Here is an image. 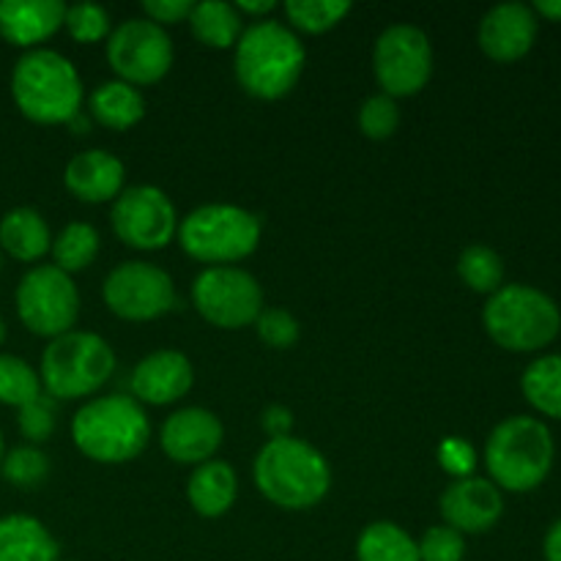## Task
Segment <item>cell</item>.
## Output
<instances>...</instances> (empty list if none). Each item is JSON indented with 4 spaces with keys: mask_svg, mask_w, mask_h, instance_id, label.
Wrapping results in <instances>:
<instances>
[{
    "mask_svg": "<svg viewBox=\"0 0 561 561\" xmlns=\"http://www.w3.org/2000/svg\"><path fill=\"white\" fill-rule=\"evenodd\" d=\"M485 466L496 488L513 493L535 491L553 466V438L537 416H510L499 422L485 444Z\"/></svg>",
    "mask_w": 561,
    "mask_h": 561,
    "instance_id": "obj_5",
    "label": "cell"
},
{
    "mask_svg": "<svg viewBox=\"0 0 561 561\" xmlns=\"http://www.w3.org/2000/svg\"><path fill=\"white\" fill-rule=\"evenodd\" d=\"M126 170L118 157L107 151H82L66 164V190L82 203H104L115 201L124 192Z\"/></svg>",
    "mask_w": 561,
    "mask_h": 561,
    "instance_id": "obj_20",
    "label": "cell"
},
{
    "mask_svg": "<svg viewBox=\"0 0 561 561\" xmlns=\"http://www.w3.org/2000/svg\"><path fill=\"white\" fill-rule=\"evenodd\" d=\"M480 47L488 58L510 60L524 58L537 38V16L526 3H499L482 16L480 22Z\"/></svg>",
    "mask_w": 561,
    "mask_h": 561,
    "instance_id": "obj_17",
    "label": "cell"
},
{
    "mask_svg": "<svg viewBox=\"0 0 561 561\" xmlns=\"http://www.w3.org/2000/svg\"><path fill=\"white\" fill-rule=\"evenodd\" d=\"M195 310L219 329H244L263 312V290L250 272L208 266L192 285Z\"/></svg>",
    "mask_w": 561,
    "mask_h": 561,
    "instance_id": "obj_10",
    "label": "cell"
},
{
    "mask_svg": "<svg viewBox=\"0 0 561 561\" xmlns=\"http://www.w3.org/2000/svg\"><path fill=\"white\" fill-rule=\"evenodd\" d=\"M16 316L38 337L71 332L80 316V294L69 274L55 266H36L16 285Z\"/></svg>",
    "mask_w": 561,
    "mask_h": 561,
    "instance_id": "obj_9",
    "label": "cell"
},
{
    "mask_svg": "<svg viewBox=\"0 0 561 561\" xmlns=\"http://www.w3.org/2000/svg\"><path fill=\"white\" fill-rule=\"evenodd\" d=\"M255 485L283 510H310L332 488L327 458L301 438H268L255 458Z\"/></svg>",
    "mask_w": 561,
    "mask_h": 561,
    "instance_id": "obj_2",
    "label": "cell"
},
{
    "mask_svg": "<svg viewBox=\"0 0 561 561\" xmlns=\"http://www.w3.org/2000/svg\"><path fill=\"white\" fill-rule=\"evenodd\" d=\"M520 389L540 414L561 420V354L531 362L520 378Z\"/></svg>",
    "mask_w": 561,
    "mask_h": 561,
    "instance_id": "obj_27",
    "label": "cell"
},
{
    "mask_svg": "<svg viewBox=\"0 0 561 561\" xmlns=\"http://www.w3.org/2000/svg\"><path fill=\"white\" fill-rule=\"evenodd\" d=\"M104 305L124 321H153L173 310L175 285L168 272L142 261H126L104 279Z\"/></svg>",
    "mask_w": 561,
    "mask_h": 561,
    "instance_id": "obj_14",
    "label": "cell"
},
{
    "mask_svg": "<svg viewBox=\"0 0 561 561\" xmlns=\"http://www.w3.org/2000/svg\"><path fill=\"white\" fill-rule=\"evenodd\" d=\"M11 96L33 124H69L80 115L82 80L75 64L55 49H27L11 71Z\"/></svg>",
    "mask_w": 561,
    "mask_h": 561,
    "instance_id": "obj_3",
    "label": "cell"
},
{
    "mask_svg": "<svg viewBox=\"0 0 561 561\" xmlns=\"http://www.w3.org/2000/svg\"><path fill=\"white\" fill-rule=\"evenodd\" d=\"M488 334L507 351H540L561 329L559 305L531 285H502L482 310Z\"/></svg>",
    "mask_w": 561,
    "mask_h": 561,
    "instance_id": "obj_6",
    "label": "cell"
},
{
    "mask_svg": "<svg viewBox=\"0 0 561 561\" xmlns=\"http://www.w3.org/2000/svg\"><path fill=\"white\" fill-rule=\"evenodd\" d=\"M0 561H58V542L31 515L0 518Z\"/></svg>",
    "mask_w": 561,
    "mask_h": 561,
    "instance_id": "obj_22",
    "label": "cell"
},
{
    "mask_svg": "<svg viewBox=\"0 0 561 561\" xmlns=\"http://www.w3.org/2000/svg\"><path fill=\"white\" fill-rule=\"evenodd\" d=\"M416 546L422 561H463L466 557L463 535L449 526H433Z\"/></svg>",
    "mask_w": 561,
    "mask_h": 561,
    "instance_id": "obj_36",
    "label": "cell"
},
{
    "mask_svg": "<svg viewBox=\"0 0 561 561\" xmlns=\"http://www.w3.org/2000/svg\"><path fill=\"white\" fill-rule=\"evenodd\" d=\"M236 493H239V480L225 460H206L192 471L186 482V499L203 518H219L228 513L236 502Z\"/></svg>",
    "mask_w": 561,
    "mask_h": 561,
    "instance_id": "obj_21",
    "label": "cell"
},
{
    "mask_svg": "<svg viewBox=\"0 0 561 561\" xmlns=\"http://www.w3.org/2000/svg\"><path fill=\"white\" fill-rule=\"evenodd\" d=\"M53 266L64 274L82 272L91 266L99 255V233L88 222H69L53 239Z\"/></svg>",
    "mask_w": 561,
    "mask_h": 561,
    "instance_id": "obj_28",
    "label": "cell"
},
{
    "mask_svg": "<svg viewBox=\"0 0 561 561\" xmlns=\"http://www.w3.org/2000/svg\"><path fill=\"white\" fill-rule=\"evenodd\" d=\"M274 9H277L274 0H257V3H252V0H239V3H236V11H239V14H252V16L272 14Z\"/></svg>",
    "mask_w": 561,
    "mask_h": 561,
    "instance_id": "obj_42",
    "label": "cell"
},
{
    "mask_svg": "<svg viewBox=\"0 0 561 561\" xmlns=\"http://www.w3.org/2000/svg\"><path fill=\"white\" fill-rule=\"evenodd\" d=\"M179 241L181 250L201 263H236L257 250L261 222L239 206H201L181 219Z\"/></svg>",
    "mask_w": 561,
    "mask_h": 561,
    "instance_id": "obj_8",
    "label": "cell"
},
{
    "mask_svg": "<svg viewBox=\"0 0 561 561\" xmlns=\"http://www.w3.org/2000/svg\"><path fill=\"white\" fill-rule=\"evenodd\" d=\"M438 460L455 480H463V477H471V469H474V449L463 438H447L438 447Z\"/></svg>",
    "mask_w": 561,
    "mask_h": 561,
    "instance_id": "obj_38",
    "label": "cell"
},
{
    "mask_svg": "<svg viewBox=\"0 0 561 561\" xmlns=\"http://www.w3.org/2000/svg\"><path fill=\"white\" fill-rule=\"evenodd\" d=\"M373 69L387 96L420 93L433 75V49L425 31L414 25L387 27L376 42Z\"/></svg>",
    "mask_w": 561,
    "mask_h": 561,
    "instance_id": "obj_12",
    "label": "cell"
},
{
    "mask_svg": "<svg viewBox=\"0 0 561 561\" xmlns=\"http://www.w3.org/2000/svg\"><path fill=\"white\" fill-rule=\"evenodd\" d=\"M192 9H195V3H190V0H146V3H142L146 20L157 22L159 27L190 20Z\"/></svg>",
    "mask_w": 561,
    "mask_h": 561,
    "instance_id": "obj_39",
    "label": "cell"
},
{
    "mask_svg": "<svg viewBox=\"0 0 561 561\" xmlns=\"http://www.w3.org/2000/svg\"><path fill=\"white\" fill-rule=\"evenodd\" d=\"M348 11L351 3H343V0H290V3H285L290 25L312 33V36L332 31L337 22L348 16Z\"/></svg>",
    "mask_w": 561,
    "mask_h": 561,
    "instance_id": "obj_31",
    "label": "cell"
},
{
    "mask_svg": "<svg viewBox=\"0 0 561 561\" xmlns=\"http://www.w3.org/2000/svg\"><path fill=\"white\" fill-rule=\"evenodd\" d=\"M236 80L250 96L274 102L290 93L305 69L299 36L274 20L252 22L236 42Z\"/></svg>",
    "mask_w": 561,
    "mask_h": 561,
    "instance_id": "obj_1",
    "label": "cell"
},
{
    "mask_svg": "<svg viewBox=\"0 0 561 561\" xmlns=\"http://www.w3.org/2000/svg\"><path fill=\"white\" fill-rule=\"evenodd\" d=\"M190 27L201 44L211 49H228L241 36V14L225 0H203L190 14Z\"/></svg>",
    "mask_w": 561,
    "mask_h": 561,
    "instance_id": "obj_25",
    "label": "cell"
},
{
    "mask_svg": "<svg viewBox=\"0 0 561 561\" xmlns=\"http://www.w3.org/2000/svg\"><path fill=\"white\" fill-rule=\"evenodd\" d=\"M64 27L80 44H96L110 33V14L96 3H75L66 9Z\"/></svg>",
    "mask_w": 561,
    "mask_h": 561,
    "instance_id": "obj_34",
    "label": "cell"
},
{
    "mask_svg": "<svg viewBox=\"0 0 561 561\" xmlns=\"http://www.w3.org/2000/svg\"><path fill=\"white\" fill-rule=\"evenodd\" d=\"M113 370L115 354L99 334L66 332L44 348L38 378L53 400H77L99 392Z\"/></svg>",
    "mask_w": 561,
    "mask_h": 561,
    "instance_id": "obj_7",
    "label": "cell"
},
{
    "mask_svg": "<svg viewBox=\"0 0 561 561\" xmlns=\"http://www.w3.org/2000/svg\"><path fill=\"white\" fill-rule=\"evenodd\" d=\"M3 455H5V447H3V433H0V463H3Z\"/></svg>",
    "mask_w": 561,
    "mask_h": 561,
    "instance_id": "obj_45",
    "label": "cell"
},
{
    "mask_svg": "<svg viewBox=\"0 0 561 561\" xmlns=\"http://www.w3.org/2000/svg\"><path fill=\"white\" fill-rule=\"evenodd\" d=\"M110 222H113L115 236L126 247H135L142 252L162 250L179 233V217H175L170 197L159 186L148 184L126 186L115 197Z\"/></svg>",
    "mask_w": 561,
    "mask_h": 561,
    "instance_id": "obj_13",
    "label": "cell"
},
{
    "mask_svg": "<svg viewBox=\"0 0 561 561\" xmlns=\"http://www.w3.org/2000/svg\"><path fill=\"white\" fill-rule=\"evenodd\" d=\"M531 11H540V14L548 16V20L561 22V0H537Z\"/></svg>",
    "mask_w": 561,
    "mask_h": 561,
    "instance_id": "obj_43",
    "label": "cell"
},
{
    "mask_svg": "<svg viewBox=\"0 0 561 561\" xmlns=\"http://www.w3.org/2000/svg\"><path fill=\"white\" fill-rule=\"evenodd\" d=\"M107 60L121 82L153 85L173 66V42L157 22L135 16L110 33Z\"/></svg>",
    "mask_w": 561,
    "mask_h": 561,
    "instance_id": "obj_11",
    "label": "cell"
},
{
    "mask_svg": "<svg viewBox=\"0 0 561 561\" xmlns=\"http://www.w3.org/2000/svg\"><path fill=\"white\" fill-rule=\"evenodd\" d=\"M91 115L107 129L126 131L140 124L142 115H146V102L135 85L110 80L91 93Z\"/></svg>",
    "mask_w": 561,
    "mask_h": 561,
    "instance_id": "obj_24",
    "label": "cell"
},
{
    "mask_svg": "<svg viewBox=\"0 0 561 561\" xmlns=\"http://www.w3.org/2000/svg\"><path fill=\"white\" fill-rule=\"evenodd\" d=\"M542 553H546V561H561V518L553 520L551 529L546 531Z\"/></svg>",
    "mask_w": 561,
    "mask_h": 561,
    "instance_id": "obj_41",
    "label": "cell"
},
{
    "mask_svg": "<svg viewBox=\"0 0 561 561\" xmlns=\"http://www.w3.org/2000/svg\"><path fill=\"white\" fill-rule=\"evenodd\" d=\"M148 416L135 398L107 394L82 405L71 420V438L85 458L96 463H126L146 449Z\"/></svg>",
    "mask_w": 561,
    "mask_h": 561,
    "instance_id": "obj_4",
    "label": "cell"
},
{
    "mask_svg": "<svg viewBox=\"0 0 561 561\" xmlns=\"http://www.w3.org/2000/svg\"><path fill=\"white\" fill-rule=\"evenodd\" d=\"M255 327L263 343L272 345V348H290L299 340V323H296V318L288 310H279V307L263 310L257 316Z\"/></svg>",
    "mask_w": 561,
    "mask_h": 561,
    "instance_id": "obj_37",
    "label": "cell"
},
{
    "mask_svg": "<svg viewBox=\"0 0 561 561\" xmlns=\"http://www.w3.org/2000/svg\"><path fill=\"white\" fill-rule=\"evenodd\" d=\"M195 381L192 362L181 351H157L131 370V394L137 403L170 405L184 398Z\"/></svg>",
    "mask_w": 561,
    "mask_h": 561,
    "instance_id": "obj_18",
    "label": "cell"
},
{
    "mask_svg": "<svg viewBox=\"0 0 561 561\" xmlns=\"http://www.w3.org/2000/svg\"><path fill=\"white\" fill-rule=\"evenodd\" d=\"M3 340H5V321L0 318V345H3Z\"/></svg>",
    "mask_w": 561,
    "mask_h": 561,
    "instance_id": "obj_44",
    "label": "cell"
},
{
    "mask_svg": "<svg viewBox=\"0 0 561 561\" xmlns=\"http://www.w3.org/2000/svg\"><path fill=\"white\" fill-rule=\"evenodd\" d=\"M42 394V378L25 359L0 354V403L22 409Z\"/></svg>",
    "mask_w": 561,
    "mask_h": 561,
    "instance_id": "obj_30",
    "label": "cell"
},
{
    "mask_svg": "<svg viewBox=\"0 0 561 561\" xmlns=\"http://www.w3.org/2000/svg\"><path fill=\"white\" fill-rule=\"evenodd\" d=\"M222 422L206 409L175 411L170 420H164L159 433L164 455L184 466H201L211 460L214 453L222 447Z\"/></svg>",
    "mask_w": 561,
    "mask_h": 561,
    "instance_id": "obj_16",
    "label": "cell"
},
{
    "mask_svg": "<svg viewBox=\"0 0 561 561\" xmlns=\"http://www.w3.org/2000/svg\"><path fill=\"white\" fill-rule=\"evenodd\" d=\"M504 513L502 491L482 477L455 480L442 496L444 526L460 535H482L493 529Z\"/></svg>",
    "mask_w": 561,
    "mask_h": 561,
    "instance_id": "obj_15",
    "label": "cell"
},
{
    "mask_svg": "<svg viewBox=\"0 0 561 561\" xmlns=\"http://www.w3.org/2000/svg\"><path fill=\"white\" fill-rule=\"evenodd\" d=\"M5 480L16 488H36L47 480L49 458L36 447H16L9 455H3L0 463Z\"/></svg>",
    "mask_w": 561,
    "mask_h": 561,
    "instance_id": "obj_32",
    "label": "cell"
},
{
    "mask_svg": "<svg viewBox=\"0 0 561 561\" xmlns=\"http://www.w3.org/2000/svg\"><path fill=\"white\" fill-rule=\"evenodd\" d=\"M66 5L60 0H3L0 36L14 47H36L64 27Z\"/></svg>",
    "mask_w": 561,
    "mask_h": 561,
    "instance_id": "obj_19",
    "label": "cell"
},
{
    "mask_svg": "<svg viewBox=\"0 0 561 561\" xmlns=\"http://www.w3.org/2000/svg\"><path fill=\"white\" fill-rule=\"evenodd\" d=\"M53 247L47 222L33 208H11L0 219V250L9 252L14 261L33 263L44 257Z\"/></svg>",
    "mask_w": 561,
    "mask_h": 561,
    "instance_id": "obj_23",
    "label": "cell"
},
{
    "mask_svg": "<svg viewBox=\"0 0 561 561\" xmlns=\"http://www.w3.org/2000/svg\"><path fill=\"white\" fill-rule=\"evenodd\" d=\"M458 274L477 294H496L504 283V261L485 244H471L460 252Z\"/></svg>",
    "mask_w": 561,
    "mask_h": 561,
    "instance_id": "obj_29",
    "label": "cell"
},
{
    "mask_svg": "<svg viewBox=\"0 0 561 561\" xmlns=\"http://www.w3.org/2000/svg\"><path fill=\"white\" fill-rule=\"evenodd\" d=\"M16 422H20V433L27 442H47L55 431V400L49 398V394H38L36 400L22 405Z\"/></svg>",
    "mask_w": 561,
    "mask_h": 561,
    "instance_id": "obj_35",
    "label": "cell"
},
{
    "mask_svg": "<svg viewBox=\"0 0 561 561\" xmlns=\"http://www.w3.org/2000/svg\"><path fill=\"white\" fill-rule=\"evenodd\" d=\"M400 126V107L392 96L378 93L362 102L359 107V129L370 140H387L398 131Z\"/></svg>",
    "mask_w": 561,
    "mask_h": 561,
    "instance_id": "obj_33",
    "label": "cell"
},
{
    "mask_svg": "<svg viewBox=\"0 0 561 561\" xmlns=\"http://www.w3.org/2000/svg\"><path fill=\"white\" fill-rule=\"evenodd\" d=\"M261 425L268 438H288L294 431V414L285 405H268L261 416Z\"/></svg>",
    "mask_w": 561,
    "mask_h": 561,
    "instance_id": "obj_40",
    "label": "cell"
},
{
    "mask_svg": "<svg viewBox=\"0 0 561 561\" xmlns=\"http://www.w3.org/2000/svg\"><path fill=\"white\" fill-rule=\"evenodd\" d=\"M356 561H422L414 537L398 524L378 520L367 526L356 542Z\"/></svg>",
    "mask_w": 561,
    "mask_h": 561,
    "instance_id": "obj_26",
    "label": "cell"
}]
</instances>
